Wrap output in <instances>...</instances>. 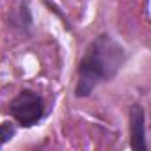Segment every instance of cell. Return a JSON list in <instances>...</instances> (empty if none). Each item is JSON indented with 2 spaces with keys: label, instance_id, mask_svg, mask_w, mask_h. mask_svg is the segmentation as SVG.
I'll return each instance as SVG.
<instances>
[{
  "label": "cell",
  "instance_id": "obj_1",
  "mask_svg": "<svg viewBox=\"0 0 151 151\" xmlns=\"http://www.w3.org/2000/svg\"><path fill=\"white\" fill-rule=\"evenodd\" d=\"M126 62V50L110 34L96 36L84 50L77 66L75 96L87 98L98 86L110 82Z\"/></svg>",
  "mask_w": 151,
  "mask_h": 151
},
{
  "label": "cell",
  "instance_id": "obj_2",
  "mask_svg": "<svg viewBox=\"0 0 151 151\" xmlns=\"http://www.w3.org/2000/svg\"><path fill=\"white\" fill-rule=\"evenodd\" d=\"M7 112L22 128H32L45 117L46 105L41 94L30 89H23L9 101Z\"/></svg>",
  "mask_w": 151,
  "mask_h": 151
},
{
  "label": "cell",
  "instance_id": "obj_3",
  "mask_svg": "<svg viewBox=\"0 0 151 151\" xmlns=\"http://www.w3.org/2000/svg\"><path fill=\"white\" fill-rule=\"evenodd\" d=\"M130 121V147L133 151H147V140H146V114L144 107L139 103H133L130 107L128 114Z\"/></svg>",
  "mask_w": 151,
  "mask_h": 151
},
{
  "label": "cell",
  "instance_id": "obj_4",
  "mask_svg": "<svg viewBox=\"0 0 151 151\" xmlns=\"http://www.w3.org/2000/svg\"><path fill=\"white\" fill-rule=\"evenodd\" d=\"M14 135H16V126H14V123H11V121L0 123V147H4Z\"/></svg>",
  "mask_w": 151,
  "mask_h": 151
}]
</instances>
